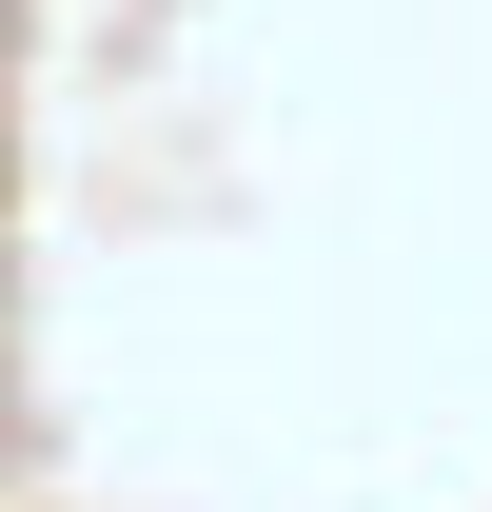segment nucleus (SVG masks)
Listing matches in <instances>:
<instances>
[{"label":"nucleus","instance_id":"nucleus-1","mask_svg":"<svg viewBox=\"0 0 492 512\" xmlns=\"http://www.w3.org/2000/svg\"><path fill=\"white\" fill-rule=\"evenodd\" d=\"M0 20H20V0H0Z\"/></svg>","mask_w":492,"mask_h":512}]
</instances>
